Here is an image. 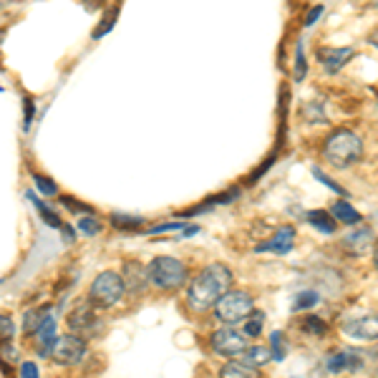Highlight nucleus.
<instances>
[{
	"label": "nucleus",
	"mask_w": 378,
	"mask_h": 378,
	"mask_svg": "<svg viewBox=\"0 0 378 378\" xmlns=\"http://www.w3.org/2000/svg\"><path fill=\"white\" fill-rule=\"evenodd\" d=\"M325 368L330 373H343V371H358L361 368V353L353 350H340V353H330Z\"/></svg>",
	"instance_id": "nucleus-14"
},
{
	"label": "nucleus",
	"mask_w": 378,
	"mask_h": 378,
	"mask_svg": "<svg viewBox=\"0 0 378 378\" xmlns=\"http://www.w3.org/2000/svg\"><path fill=\"white\" fill-rule=\"evenodd\" d=\"M0 328H3V343L13 338V330H16V325H13L11 315H3V318H0Z\"/></svg>",
	"instance_id": "nucleus-36"
},
{
	"label": "nucleus",
	"mask_w": 378,
	"mask_h": 378,
	"mask_svg": "<svg viewBox=\"0 0 378 378\" xmlns=\"http://www.w3.org/2000/svg\"><path fill=\"white\" fill-rule=\"evenodd\" d=\"M308 222H310L320 234H335V222H338V220L333 217V212L328 215V212H323V210H313V212H308Z\"/></svg>",
	"instance_id": "nucleus-16"
},
{
	"label": "nucleus",
	"mask_w": 378,
	"mask_h": 378,
	"mask_svg": "<svg viewBox=\"0 0 378 378\" xmlns=\"http://www.w3.org/2000/svg\"><path fill=\"white\" fill-rule=\"evenodd\" d=\"M373 242H376V234H373V230L361 227V230H356V232L345 234L343 247L350 252V255H368V252H371V247H373Z\"/></svg>",
	"instance_id": "nucleus-11"
},
{
	"label": "nucleus",
	"mask_w": 378,
	"mask_h": 378,
	"mask_svg": "<svg viewBox=\"0 0 378 378\" xmlns=\"http://www.w3.org/2000/svg\"><path fill=\"white\" fill-rule=\"evenodd\" d=\"M313 177H315V179H320V182L325 184V187H330V189H333V192H338V195H345V189L340 187V184H335L333 179H328V177H325V174H323L320 169H313Z\"/></svg>",
	"instance_id": "nucleus-33"
},
{
	"label": "nucleus",
	"mask_w": 378,
	"mask_h": 378,
	"mask_svg": "<svg viewBox=\"0 0 378 378\" xmlns=\"http://www.w3.org/2000/svg\"><path fill=\"white\" fill-rule=\"evenodd\" d=\"M23 106H26V122H23V129L28 131L31 129V122H33V112H36V106L31 99H23Z\"/></svg>",
	"instance_id": "nucleus-38"
},
{
	"label": "nucleus",
	"mask_w": 378,
	"mask_h": 378,
	"mask_svg": "<svg viewBox=\"0 0 378 378\" xmlns=\"http://www.w3.org/2000/svg\"><path fill=\"white\" fill-rule=\"evenodd\" d=\"M26 197H28V202H33V207L40 212V217H43V222H45V225H50V227H63L61 220L56 217V212L48 210V207H45L43 202H40L38 197H36V192H26Z\"/></svg>",
	"instance_id": "nucleus-20"
},
{
	"label": "nucleus",
	"mask_w": 378,
	"mask_h": 378,
	"mask_svg": "<svg viewBox=\"0 0 378 378\" xmlns=\"http://www.w3.org/2000/svg\"><path fill=\"white\" fill-rule=\"evenodd\" d=\"M353 58V48H333V50H318V61L323 63L325 73H338L345 63Z\"/></svg>",
	"instance_id": "nucleus-13"
},
{
	"label": "nucleus",
	"mask_w": 378,
	"mask_h": 378,
	"mask_svg": "<svg viewBox=\"0 0 378 378\" xmlns=\"http://www.w3.org/2000/svg\"><path fill=\"white\" fill-rule=\"evenodd\" d=\"M361 156H363V141L350 129H338V131H333L328 139L323 141V159L338 169L356 164Z\"/></svg>",
	"instance_id": "nucleus-2"
},
{
	"label": "nucleus",
	"mask_w": 378,
	"mask_h": 378,
	"mask_svg": "<svg viewBox=\"0 0 378 378\" xmlns=\"http://www.w3.org/2000/svg\"><path fill=\"white\" fill-rule=\"evenodd\" d=\"M303 117H306L308 122H315V124H325V122H328V117L323 114V106L320 104H306V106H303Z\"/></svg>",
	"instance_id": "nucleus-27"
},
{
	"label": "nucleus",
	"mask_w": 378,
	"mask_h": 378,
	"mask_svg": "<svg viewBox=\"0 0 378 378\" xmlns=\"http://www.w3.org/2000/svg\"><path fill=\"white\" fill-rule=\"evenodd\" d=\"M252 313V295L245 290H227L215 306V318L225 325L242 323Z\"/></svg>",
	"instance_id": "nucleus-5"
},
{
	"label": "nucleus",
	"mask_w": 378,
	"mask_h": 378,
	"mask_svg": "<svg viewBox=\"0 0 378 378\" xmlns=\"http://www.w3.org/2000/svg\"><path fill=\"white\" fill-rule=\"evenodd\" d=\"M371 40H373V43H376V45H378V36H376V38H371Z\"/></svg>",
	"instance_id": "nucleus-43"
},
{
	"label": "nucleus",
	"mask_w": 378,
	"mask_h": 378,
	"mask_svg": "<svg viewBox=\"0 0 378 378\" xmlns=\"http://www.w3.org/2000/svg\"><path fill=\"white\" fill-rule=\"evenodd\" d=\"M210 345L215 353H220V356H237V353H245L247 343H245V335H239L237 330L232 328V325H227V328H220L212 333L210 338Z\"/></svg>",
	"instance_id": "nucleus-7"
},
{
	"label": "nucleus",
	"mask_w": 378,
	"mask_h": 378,
	"mask_svg": "<svg viewBox=\"0 0 378 378\" xmlns=\"http://www.w3.org/2000/svg\"><path fill=\"white\" fill-rule=\"evenodd\" d=\"M33 182H36V187H38V192H40V195H45V197L58 195L56 182H50V179H45L43 174H33Z\"/></svg>",
	"instance_id": "nucleus-28"
},
{
	"label": "nucleus",
	"mask_w": 378,
	"mask_h": 378,
	"mask_svg": "<svg viewBox=\"0 0 378 378\" xmlns=\"http://www.w3.org/2000/svg\"><path fill=\"white\" fill-rule=\"evenodd\" d=\"M68 328H71V333L89 340L101 333V320L96 318V313L91 310L89 306H78L76 310L68 315Z\"/></svg>",
	"instance_id": "nucleus-9"
},
{
	"label": "nucleus",
	"mask_w": 378,
	"mask_h": 378,
	"mask_svg": "<svg viewBox=\"0 0 378 378\" xmlns=\"http://www.w3.org/2000/svg\"><path fill=\"white\" fill-rule=\"evenodd\" d=\"M270 361H273V348H265V345L245 348V363H250V366H267Z\"/></svg>",
	"instance_id": "nucleus-18"
},
{
	"label": "nucleus",
	"mask_w": 378,
	"mask_h": 378,
	"mask_svg": "<svg viewBox=\"0 0 378 378\" xmlns=\"http://www.w3.org/2000/svg\"><path fill=\"white\" fill-rule=\"evenodd\" d=\"M239 197V187H232V189H227V192H222L220 197H212V205H227V202H234Z\"/></svg>",
	"instance_id": "nucleus-32"
},
{
	"label": "nucleus",
	"mask_w": 378,
	"mask_h": 378,
	"mask_svg": "<svg viewBox=\"0 0 378 378\" xmlns=\"http://www.w3.org/2000/svg\"><path fill=\"white\" fill-rule=\"evenodd\" d=\"M273 161H275V154H273V156H267V159H265V161H262L260 167H257V169H255V172H252V174H250V184H252V182H257V179H262V174H265V172H267V169L273 167Z\"/></svg>",
	"instance_id": "nucleus-34"
},
{
	"label": "nucleus",
	"mask_w": 378,
	"mask_h": 378,
	"mask_svg": "<svg viewBox=\"0 0 378 378\" xmlns=\"http://www.w3.org/2000/svg\"><path fill=\"white\" fill-rule=\"evenodd\" d=\"M48 310H50V308L43 306V308H38V310H28V313H26V318H23V330H26V333H31V330L38 328Z\"/></svg>",
	"instance_id": "nucleus-24"
},
{
	"label": "nucleus",
	"mask_w": 378,
	"mask_h": 378,
	"mask_svg": "<svg viewBox=\"0 0 378 378\" xmlns=\"http://www.w3.org/2000/svg\"><path fill=\"white\" fill-rule=\"evenodd\" d=\"M124 293H126V283L122 275L106 270V273L96 275V280L91 283L89 303H94L96 308H114L124 298Z\"/></svg>",
	"instance_id": "nucleus-4"
},
{
	"label": "nucleus",
	"mask_w": 378,
	"mask_h": 378,
	"mask_svg": "<svg viewBox=\"0 0 378 378\" xmlns=\"http://www.w3.org/2000/svg\"><path fill=\"white\" fill-rule=\"evenodd\" d=\"M330 212H333V217L338 220V222H343V225H358L363 220L361 215H358L356 207H350L345 200L335 202V205L330 207Z\"/></svg>",
	"instance_id": "nucleus-17"
},
{
	"label": "nucleus",
	"mask_w": 378,
	"mask_h": 378,
	"mask_svg": "<svg viewBox=\"0 0 378 378\" xmlns=\"http://www.w3.org/2000/svg\"><path fill=\"white\" fill-rule=\"evenodd\" d=\"M220 376L222 378H255V366L232 361V363H227V366H222Z\"/></svg>",
	"instance_id": "nucleus-19"
},
{
	"label": "nucleus",
	"mask_w": 378,
	"mask_h": 378,
	"mask_svg": "<svg viewBox=\"0 0 378 378\" xmlns=\"http://www.w3.org/2000/svg\"><path fill=\"white\" fill-rule=\"evenodd\" d=\"M63 230V239H66V242H73V237H76V234H73V227H61Z\"/></svg>",
	"instance_id": "nucleus-41"
},
{
	"label": "nucleus",
	"mask_w": 378,
	"mask_h": 378,
	"mask_svg": "<svg viewBox=\"0 0 378 378\" xmlns=\"http://www.w3.org/2000/svg\"><path fill=\"white\" fill-rule=\"evenodd\" d=\"M371 3H373V8H376V11H378V0H371Z\"/></svg>",
	"instance_id": "nucleus-42"
},
{
	"label": "nucleus",
	"mask_w": 378,
	"mask_h": 378,
	"mask_svg": "<svg viewBox=\"0 0 378 378\" xmlns=\"http://www.w3.org/2000/svg\"><path fill=\"white\" fill-rule=\"evenodd\" d=\"M61 202H63V207H68V210H73V212H81V215H94V210H91V207L78 205L76 200H68V197H61Z\"/></svg>",
	"instance_id": "nucleus-35"
},
{
	"label": "nucleus",
	"mask_w": 378,
	"mask_h": 378,
	"mask_svg": "<svg viewBox=\"0 0 378 378\" xmlns=\"http://www.w3.org/2000/svg\"><path fill=\"white\" fill-rule=\"evenodd\" d=\"M112 225L117 230H126V232H131V230H139L141 225H144V220H141V217H131V215H122V212H114V215H112Z\"/></svg>",
	"instance_id": "nucleus-23"
},
{
	"label": "nucleus",
	"mask_w": 378,
	"mask_h": 378,
	"mask_svg": "<svg viewBox=\"0 0 378 378\" xmlns=\"http://www.w3.org/2000/svg\"><path fill=\"white\" fill-rule=\"evenodd\" d=\"M318 303H320V295L315 293V290H303V293L295 295L293 301V310L301 313V310H310V308H315Z\"/></svg>",
	"instance_id": "nucleus-21"
},
{
	"label": "nucleus",
	"mask_w": 378,
	"mask_h": 378,
	"mask_svg": "<svg viewBox=\"0 0 378 378\" xmlns=\"http://www.w3.org/2000/svg\"><path fill=\"white\" fill-rule=\"evenodd\" d=\"M343 335L353 340H376L378 338V315L376 313H366V315H356L343 320L340 325Z\"/></svg>",
	"instance_id": "nucleus-8"
},
{
	"label": "nucleus",
	"mask_w": 378,
	"mask_h": 378,
	"mask_svg": "<svg viewBox=\"0 0 378 378\" xmlns=\"http://www.w3.org/2000/svg\"><path fill=\"white\" fill-rule=\"evenodd\" d=\"M301 330L308 335H318V338H323V335L328 333V323L320 320L318 315H306V320L301 323Z\"/></svg>",
	"instance_id": "nucleus-22"
},
{
	"label": "nucleus",
	"mask_w": 378,
	"mask_h": 378,
	"mask_svg": "<svg viewBox=\"0 0 378 378\" xmlns=\"http://www.w3.org/2000/svg\"><path fill=\"white\" fill-rule=\"evenodd\" d=\"M320 13H323V6H315L310 13H308V18H306V28H310L313 23H315L318 18H320Z\"/></svg>",
	"instance_id": "nucleus-40"
},
{
	"label": "nucleus",
	"mask_w": 378,
	"mask_h": 378,
	"mask_svg": "<svg viewBox=\"0 0 378 378\" xmlns=\"http://www.w3.org/2000/svg\"><path fill=\"white\" fill-rule=\"evenodd\" d=\"M174 230H184L182 222H164V225H156V227L149 230V234H159V232H174Z\"/></svg>",
	"instance_id": "nucleus-37"
},
{
	"label": "nucleus",
	"mask_w": 378,
	"mask_h": 378,
	"mask_svg": "<svg viewBox=\"0 0 378 378\" xmlns=\"http://www.w3.org/2000/svg\"><path fill=\"white\" fill-rule=\"evenodd\" d=\"M295 81H303L308 73V63H306V53H303V43H298V48H295Z\"/></svg>",
	"instance_id": "nucleus-26"
},
{
	"label": "nucleus",
	"mask_w": 378,
	"mask_h": 378,
	"mask_svg": "<svg viewBox=\"0 0 378 378\" xmlns=\"http://www.w3.org/2000/svg\"><path fill=\"white\" fill-rule=\"evenodd\" d=\"M117 16H119L117 11L106 13V18H104V21H101L99 26H96V31H94V38H104V36H106V31H109V28H114V23H117Z\"/></svg>",
	"instance_id": "nucleus-31"
},
{
	"label": "nucleus",
	"mask_w": 378,
	"mask_h": 378,
	"mask_svg": "<svg viewBox=\"0 0 378 378\" xmlns=\"http://www.w3.org/2000/svg\"><path fill=\"white\" fill-rule=\"evenodd\" d=\"M78 230H81L84 234H89V237H96V234L101 232V222L91 215V217H84L81 222H78Z\"/></svg>",
	"instance_id": "nucleus-30"
},
{
	"label": "nucleus",
	"mask_w": 378,
	"mask_h": 378,
	"mask_svg": "<svg viewBox=\"0 0 378 378\" xmlns=\"http://www.w3.org/2000/svg\"><path fill=\"white\" fill-rule=\"evenodd\" d=\"M232 285V270L222 262H212L192 280L187 288V306L197 313H205L217 306V301Z\"/></svg>",
	"instance_id": "nucleus-1"
},
{
	"label": "nucleus",
	"mask_w": 378,
	"mask_h": 378,
	"mask_svg": "<svg viewBox=\"0 0 378 378\" xmlns=\"http://www.w3.org/2000/svg\"><path fill=\"white\" fill-rule=\"evenodd\" d=\"M86 356V338L76 333H68V335H58L53 348H50V358L58 363V366H78V363L84 361Z\"/></svg>",
	"instance_id": "nucleus-6"
},
{
	"label": "nucleus",
	"mask_w": 378,
	"mask_h": 378,
	"mask_svg": "<svg viewBox=\"0 0 378 378\" xmlns=\"http://www.w3.org/2000/svg\"><path fill=\"white\" fill-rule=\"evenodd\" d=\"M56 320L53 315H45L43 323H40L38 328H36V343H38V353L40 356H48L50 358V348L56 343Z\"/></svg>",
	"instance_id": "nucleus-15"
},
{
	"label": "nucleus",
	"mask_w": 378,
	"mask_h": 378,
	"mask_svg": "<svg viewBox=\"0 0 378 378\" xmlns=\"http://www.w3.org/2000/svg\"><path fill=\"white\" fill-rule=\"evenodd\" d=\"M293 245H295V227L285 225V227H280L273 237L267 239V242L257 245L255 250L257 252H275V255H288V252L293 250Z\"/></svg>",
	"instance_id": "nucleus-10"
},
{
	"label": "nucleus",
	"mask_w": 378,
	"mask_h": 378,
	"mask_svg": "<svg viewBox=\"0 0 378 378\" xmlns=\"http://www.w3.org/2000/svg\"><path fill=\"white\" fill-rule=\"evenodd\" d=\"M21 376H26V378H36L38 376V366H36V363H23L21 366Z\"/></svg>",
	"instance_id": "nucleus-39"
},
{
	"label": "nucleus",
	"mask_w": 378,
	"mask_h": 378,
	"mask_svg": "<svg viewBox=\"0 0 378 378\" xmlns=\"http://www.w3.org/2000/svg\"><path fill=\"white\" fill-rule=\"evenodd\" d=\"M149 278L159 290H179L187 283V267L177 257H154L149 262Z\"/></svg>",
	"instance_id": "nucleus-3"
},
{
	"label": "nucleus",
	"mask_w": 378,
	"mask_h": 378,
	"mask_svg": "<svg viewBox=\"0 0 378 378\" xmlns=\"http://www.w3.org/2000/svg\"><path fill=\"white\" fill-rule=\"evenodd\" d=\"M262 323H265V313H260V310L252 313V318L245 323V333H247V335H252V338H255V335H260Z\"/></svg>",
	"instance_id": "nucleus-29"
},
{
	"label": "nucleus",
	"mask_w": 378,
	"mask_h": 378,
	"mask_svg": "<svg viewBox=\"0 0 378 378\" xmlns=\"http://www.w3.org/2000/svg\"><path fill=\"white\" fill-rule=\"evenodd\" d=\"M124 283H126V290H131V293H141L146 288V283H151L149 267L139 265V262H126L124 265Z\"/></svg>",
	"instance_id": "nucleus-12"
},
{
	"label": "nucleus",
	"mask_w": 378,
	"mask_h": 378,
	"mask_svg": "<svg viewBox=\"0 0 378 378\" xmlns=\"http://www.w3.org/2000/svg\"><path fill=\"white\" fill-rule=\"evenodd\" d=\"M376 267H378V250H376Z\"/></svg>",
	"instance_id": "nucleus-44"
},
{
	"label": "nucleus",
	"mask_w": 378,
	"mask_h": 378,
	"mask_svg": "<svg viewBox=\"0 0 378 378\" xmlns=\"http://www.w3.org/2000/svg\"><path fill=\"white\" fill-rule=\"evenodd\" d=\"M270 348H273V358L275 361H285V356H288V345H285V338L280 330H273L270 333Z\"/></svg>",
	"instance_id": "nucleus-25"
}]
</instances>
